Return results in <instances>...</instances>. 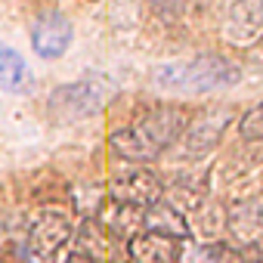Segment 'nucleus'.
Returning <instances> with one entry per match:
<instances>
[{
	"mask_svg": "<svg viewBox=\"0 0 263 263\" xmlns=\"http://www.w3.org/2000/svg\"><path fill=\"white\" fill-rule=\"evenodd\" d=\"M108 195L111 201L118 204H130V208H149L155 201H161L164 195V186H161V177L146 171V167H134L121 177H115L108 183Z\"/></svg>",
	"mask_w": 263,
	"mask_h": 263,
	"instance_id": "obj_6",
	"label": "nucleus"
},
{
	"mask_svg": "<svg viewBox=\"0 0 263 263\" xmlns=\"http://www.w3.org/2000/svg\"><path fill=\"white\" fill-rule=\"evenodd\" d=\"M186 130V111L177 105H155L149 108L137 124L121 127L108 137V146L118 158L134 161V164H149L155 161L164 149H171Z\"/></svg>",
	"mask_w": 263,
	"mask_h": 263,
	"instance_id": "obj_1",
	"label": "nucleus"
},
{
	"mask_svg": "<svg viewBox=\"0 0 263 263\" xmlns=\"http://www.w3.org/2000/svg\"><path fill=\"white\" fill-rule=\"evenodd\" d=\"M143 211H146V208H130V204L111 201V204L102 211V217H99V229L130 241L134 235L143 232Z\"/></svg>",
	"mask_w": 263,
	"mask_h": 263,
	"instance_id": "obj_12",
	"label": "nucleus"
},
{
	"mask_svg": "<svg viewBox=\"0 0 263 263\" xmlns=\"http://www.w3.org/2000/svg\"><path fill=\"white\" fill-rule=\"evenodd\" d=\"M71 37H74L71 22L56 10L37 16V22L31 28V47H34V53L41 59H59L71 47Z\"/></svg>",
	"mask_w": 263,
	"mask_h": 263,
	"instance_id": "obj_8",
	"label": "nucleus"
},
{
	"mask_svg": "<svg viewBox=\"0 0 263 263\" xmlns=\"http://www.w3.org/2000/svg\"><path fill=\"white\" fill-rule=\"evenodd\" d=\"M105 102V87L99 81H71L50 93L47 108L56 124H74L96 115Z\"/></svg>",
	"mask_w": 263,
	"mask_h": 263,
	"instance_id": "obj_3",
	"label": "nucleus"
},
{
	"mask_svg": "<svg viewBox=\"0 0 263 263\" xmlns=\"http://www.w3.org/2000/svg\"><path fill=\"white\" fill-rule=\"evenodd\" d=\"M62 263H102L99 257H93V254H84V251H71Z\"/></svg>",
	"mask_w": 263,
	"mask_h": 263,
	"instance_id": "obj_17",
	"label": "nucleus"
},
{
	"mask_svg": "<svg viewBox=\"0 0 263 263\" xmlns=\"http://www.w3.org/2000/svg\"><path fill=\"white\" fill-rule=\"evenodd\" d=\"M238 134H241L245 143H257V140L263 137V111H260V105H254V108H248V111L241 115Z\"/></svg>",
	"mask_w": 263,
	"mask_h": 263,
	"instance_id": "obj_15",
	"label": "nucleus"
},
{
	"mask_svg": "<svg viewBox=\"0 0 263 263\" xmlns=\"http://www.w3.org/2000/svg\"><path fill=\"white\" fill-rule=\"evenodd\" d=\"M183 263H229V248L220 241H204V245H186L180 248Z\"/></svg>",
	"mask_w": 263,
	"mask_h": 263,
	"instance_id": "obj_14",
	"label": "nucleus"
},
{
	"mask_svg": "<svg viewBox=\"0 0 263 263\" xmlns=\"http://www.w3.org/2000/svg\"><path fill=\"white\" fill-rule=\"evenodd\" d=\"M149 4H152V10H155L158 16H164V19H180L183 13L201 7L204 0H149Z\"/></svg>",
	"mask_w": 263,
	"mask_h": 263,
	"instance_id": "obj_16",
	"label": "nucleus"
},
{
	"mask_svg": "<svg viewBox=\"0 0 263 263\" xmlns=\"http://www.w3.org/2000/svg\"><path fill=\"white\" fill-rule=\"evenodd\" d=\"M180 248H183V241H177L171 235H158V232H140L127 245L134 263H177Z\"/></svg>",
	"mask_w": 263,
	"mask_h": 263,
	"instance_id": "obj_9",
	"label": "nucleus"
},
{
	"mask_svg": "<svg viewBox=\"0 0 263 263\" xmlns=\"http://www.w3.org/2000/svg\"><path fill=\"white\" fill-rule=\"evenodd\" d=\"M143 232H158V235H171L183 241L189 235V223H186V214H180L177 208L155 201L143 211Z\"/></svg>",
	"mask_w": 263,
	"mask_h": 263,
	"instance_id": "obj_11",
	"label": "nucleus"
},
{
	"mask_svg": "<svg viewBox=\"0 0 263 263\" xmlns=\"http://www.w3.org/2000/svg\"><path fill=\"white\" fill-rule=\"evenodd\" d=\"M28 87V65L25 59L0 44V90H7V93H22Z\"/></svg>",
	"mask_w": 263,
	"mask_h": 263,
	"instance_id": "obj_13",
	"label": "nucleus"
},
{
	"mask_svg": "<svg viewBox=\"0 0 263 263\" xmlns=\"http://www.w3.org/2000/svg\"><path fill=\"white\" fill-rule=\"evenodd\" d=\"M74 238L71 232V223L65 214L59 211H44L31 229H28V238H25V257L28 263H56L59 251Z\"/></svg>",
	"mask_w": 263,
	"mask_h": 263,
	"instance_id": "obj_4",
	"label": "nucleus"
},
{
	"mask_svg": "<svg viewBox=\"0 0 263 263\" xmlns=\"http://www.w3.org/2000/svg\"><path fill=\"white\" fill-rule=\"evenodd\" d=\"M263 31L260 0H235L223 16V37L232 47H254Z\"/></svg>",
	"mask_w": 263,
	"mask_h": 263,
	"instance_id": "obj_7",
	"label": "nucleus"
},
{
	"mask_svg": "<svg viewBox=\"0 0 263 263\" xmlns=\"http://www.w3.org/2000/svg\"><path fill=\"white\" fill-rule=\"evenodd\" d=\"M241 68L220 56V53H201L192 59H180V62H164L152 71V84L161 90H174V93H211V90H223L238 84Z\"/></svg>",
	"mask_w": 263,
	"mask_h": 263,
	"instance_id": "obj_2",
	"label": "nucleus"
},
{
	"mask_svg": "<svg viewBox=\"0 0 263 263\" xmlns=\"http://www.w3.org/2000/svg\"><path fill=\"white\" fill-rule=\"evenodd\" d=\"M229 235L238 248L260 245V198H241L229 208Z\"/></svg>",
	"mask_w": 263,
	"mask_h": 263,
	"instance_id": "obj_10",
	"label": "nucleus"
},
{
	"mask_svg": "<svg viewBox=\"0 0 263 263\" xmlns=\"http://www.w3.org/2000/svg\"><path fill=\"white\" fill-rule=\"evenodd\" d=\"M229 124H232V108L229 105H214V108L195 115L192 121H186V130L180 137L183 140V152L189 158H201V155L214 152Z\"/></svg>",
	"mask_w": 263,
	"mask_h": 263,
	"instance_id": "obj_5",
	"label": "nucleus"
}]
</instances>
